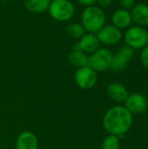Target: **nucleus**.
Segmentation results:
<instances>
[{
  "instance_id": "nucleus-8",
  "label": "nucleus",
  "mask_w": 148,
  "mask_h": 149,
  "mask_svg": "<svg viewBox=\"0 0 148 149\" xmlns=\"http://www.w3.org/2000/svg\"><path fill=\"white\" fill-rule=\"evenodd\" d=\"M134 49L127 45L121 46L119 52L113 56V60L110 68L113 71H120L124 69L127 63L133 58Z\"/></svg>"
},
{
  "instance_id": "nucleus-17",
  "label": "nucleus",
  "mask_w": 148,
  "mask_h": 149,
  "mask_svg": "<svg viewBox=\"0 0 148 149\" xmlns=\"http://www.w3.org/2000/svg\"><path fill=\"white\" fill-rule=\"evenodd\" d=\"M67 35L74 39H79L85 34V30L81 24L72 23L70 24L66 29Z\"/></svg>"
},
{
  "instance_id": "nucleus-18",
  "label": "nucleus",
  "mask_w": 148,
  "mask_h": 149,
  "mask_svg": "<svg viewBox=\"0 0 148 149\" xmlns=\"http://www.w3.org/2000/svg\"><path fill=\"white\" fill-rule=\"evenodd\" d=\"M120 138L116 135L109 134L102 143V149H120Z\"/></svg>"
},
{
  "instance_id": "nucleus-13",
  "label": "nucleus",
  "mask_w": 148,
  "mask_h": 149,
  "mask_svg": "<svg viewBox=\"0 0 148 149\" xmlns=\"http://www.w3.org/2000/svg\"><path fill=\"white\" fill-rule=\"evenodd\" d=\"M107 95L116 102H124L128 97V91L126 86L119 82H113L106 88Z\"/></svg>"
},
{
  "instance_id": "nucleus-2",
  "label": "nucleus",
  "mask_w": 148,
  "mask_h": 149,
  "mask_svg": "<svg viewBox=\"0 0 148 149\" xmlns=\"http://www.w3.org/2000/svg\"><path fill=\"white\" fill-rule=\"evenodd\" d=\"M106 13L103 9L97 5L85 7L81 14V24L87 33L96 34L106 25Z\"/></svg>"
},
{
  "instance_id": "nucleus-15",
  "label": "nucleus",
  "mask_w": 148,
  "mask_h": 149,
  "mask_svg": "<svg viewBox=\"0 0 148 149\" xmlns=\"http://www.w3.org/2000/svg\"><path fill=\"white\" fill-rule=\"evenodd\" d=\"M67 59L70 65L77 68L87 66L89 64V56L85 52L79 50H72L68 54Z\"/></svg>"
},
{
  "instance_id": "nucleus-10",
  "label": "nucleus",
  "mask_w": 148,
  "mask_h": 149,
  "mask_svg": "<svg viewBox=\"0 0 148 149\" xmlns=\"http://www.w3.org/2000/svg\"><path fill=\"white\" fill-rule=\"evenodd\" d=\"M78 44L79 49L86 54H92L100 48V42L96 34L93 33H85L81 38H79Z\"/></svg>"
},
{
  "instance_id": "nucleus-12",
  "label": "nucleus",
  "mask_w": 148,
  "mask_h": 149,
  "mask_svg": "<svg viewBox=\"0 0 148 149\" xmlns=\"http://www.w3.org/2000/svg\"><path fill=\"white\" fill-rule=\"evenodd\" d=\"M132 20L139 26L148 25V5L146 3H136L130 10Z\"/></svg>"
},
{
  "instance_id": "nucleus-3",
  "label": "nucleus",
  "mask_w": 148,
  "mask_h": 149,
  "mask_svg": "<svg viewBox=\"0 0 148 149\" xmlns=\"http://www.w3.org/2000/svg\"><path fill=\"white\" fill-rule=\"evenodd\" d=\"M50 16L58 22H66L75 14V6L70 0H52L48 8Z\"/></svg>"
},
{
  "instance_id": "nucleus-25",
  "label": "nucleus",
  "mask_w": 148,
  "mask_h": 149,
  "mask_svg": "<svg viewBox=\"0 0 148 149\" xmlns=\"http://www.w3.org/2000/svg\"><path fill=\"white\" fill-rule=\"evenodd\" d=\"M147 149H148V148H147Z\"/></svg>"
},
{
  "instance_id": "nucleus-6",
  "label": "nucleus",
  "mask_w": 148,
  "mask_h": 149,
  "mask_svg": "<svg viewBox=\"0 0 148 149\" xmlns=\"http://www.w3.org/2000/svg\"><path fill=\"white\" fill-rule=\"evenodd\" d=\"M74 80L79 88L83 90H90L97 84V72H95L89 65L78 68L74 75Z\"/></svg>"
},
{
  "instance_id": "nucleus-14",
  "label": "nucleus",
  "mask_w": 148,
  "mask_h": 149,
  "mask_svg": "<svg viewBox=\"0 0 148 149\" xmlns=\"http://www.w3.org/2000/svg\"><path fill=\"white\" fill-rule=\"evenodd\" d=\"M112 22L114 26L120 30L129 27L133 22L130 11L124 9L115 10L112 16Z\"/></svg>"
},
{
  "instance_id": "nucleus-7",
  "label": "nucleus",
  "mask_w": 148,
  "mask_h": 149,
  "mask_svg": "<svg viewBox=\"0 0 148 149\" xmlns=\"http://www.w3.org/2000/svg\"><path fill=\"white\" fill-rule=\"evenodd\" d=\"M100 44H104L106 45H113L118 44L122 37V31L120 29L117 28L113 24H107L103 26L97 33Z\"/></svg>"
},
{
  "instance_id": "nucleus-20",
  "label": "nucleus",
  "mask_w": 148,
  "mask_h": 149,
  "mask_svg": "<svg viewBox=\"0 0 148 149\" xmlns=\"http://www.w3.org/2000/svg\"><path fill=\"white\" fill-rule=\"evenodd\" d=\"M120 4L122 7L121 9L131 10L133 7L136 4V3H135V0H120Z\"/></svg>"
},
{
  "instance_id": "nucleus-24",
  "label": "nucleus",
  "mask_w": 148,
  "mask_h": 149,
  "mask_svg": "<svg viewBox=\"0 0 148 149\" xmlns=\"http://www.w3.org/2000/svg\"><path fill=\"white\" fill-rule=\"evenodd\" d=\"M70 1H72V0H70Z\"/></svg>"
},
{
  "instance_id": "nucleus-19",
  "label": "nucleus",
  "mask_w": 148,
  "mask_h": 149,
  "mask_svg": "<svg viewBox=\"0 0 148 149\" xmlns=\"http://www.w3.org/2000/svg\"><path fill=\"white\" fill-rule=\"evenodd\" d=\"M140 62L145 68L148 69V45L142 48L140 53Z\"/></svg>"
},
{
  "instance_id": "nucleus-4",
  "label": "nucleus",
  "mask_w": 148,
  "mask_h": 149,
  "mask_svg": "<svg viewBox=\"0 0 148 149\" xmlns=\"http://www.w3.org/2000/svg\"><path fill=\"white\" fill-rule=\"evenodd\" d=\"M126 45L133 49H142L148 45V31L142 26L129 27L125 32Z\"/></svg>"
},
{
  "instance_id": "nucleus-16",
  "label": "nucleus",
  "mask_w": 148,
  "mask_h": 149,
  "mask_svg": "<svg viewBox=\"0 0 148 149\" xmlns=\"http://www.w3.org/2000/svg\"><path fill=\"white\" fill-rule=\"evenodd\" d=\"M51 0H24V6L31 13L39 14L48 10Z\"/></svg>"
},
{
  "instance_id": "nucleus-22",
  "label": "nucleus",
  "mask_w": 148,
  "mask_h": 149,
  "mask_svg": "<svg viewBox=\"0 0 148 149\" xmlns=\"http://www.w3.org/2000/svg\"><path fill=\"white\" fill-rule=\"evenodd\" d=\"M97 1L98 0H78L79 3L80 5H82V6H85V7H89V6L95 5Z\"/></svg>"
},
{
  "instance_id": "nucleus-11",
  "label": "nucleus",
  "mask_w": 148,
  "mask_h": 149,
  "mask_svg": "<svg viewBox=\"0 0 148 149\" xmlns=\"http://www.w3.org/2000/svg\"><path fill=\"white\" fill-rule=\"evenodd\" d=\"M38 140L36 134L30 131L22 132L17 138L16 149H38Z\"/></svg>"
},
{
  "instance_id": "nucleus-21",
  "label": "nucleus",
  "mask_w": 148,
  "mask_h": 149,
  "mask_svg": "<svg viewBox=\"0 0 148 149\" xmlns=\"http://www.w3.org/2000/svg\"><path fill=\"white\" fill-rule=\"evenodd\" d=\"M113 0H98L97 3L99 4V7L101 9H106L109 8L113 4Z\"/></svg>"
},
{
  "instance_id": "nucleus-5",
  "label": "nucleus",
  "mask_w": 148,
  "mask_h": 149,
  "mask_svg": "<svg viewBox=\"0 0 148 149\" xmlns=\"http://www.w3.org/2000/svg\"><path fill=\"white\" fill-rule=\"evenodd\" d=\"M113 53L107 48H99L89 56L88 65L95 72H104L110 68Z\"/></svg>"
},
{
  "instance_id": "nucleus-1",
  "label": "nucleus",
  "mask_w": 148,
  "mask_h": 149,
  "mask_svg": "<svg viewBox=\"0 0 148 149\" xmlns=\"http://www.w3.org/2000/svg\"><path fill=\"white\" fill-rule=\"evenodd\" d=\"M133 125V114L121 106L111 107L103 118V127L109 134L118 137L126 134Z\"/></svg>"
},
{
  "instance_id": "nucleus-23",
  "label": "nucleus",
  "mask_w": 148,
  "mask_h": 149,
  "mask_svg": "<svg viewBox=\"0 0 148 149\" xmlns=\"http://www.w3.org/2000/svg\"><path fill=\"white\" fill-rule=\"evenodd\" d=\"M51 1H52V0H51Z\"/></svg>"
},
{
  "instance_id": "nucleus-9",
  "label": "nucleus",
  "mask_w": 148,
  "mask_h": 149,
  "mask_svg": "<svg viewBox=\"0 0 148 149\" xmlns=\"http://www.w3.org/2000/svg\"><path fill=\"white\" fill-rule=\"evenodd\" d=\"M126 108L133 114H140L144 113L148 107V101L147 98L139 93H135L128 95L126 100Z\"/></svg>"
}]
</instances>
